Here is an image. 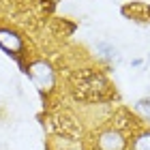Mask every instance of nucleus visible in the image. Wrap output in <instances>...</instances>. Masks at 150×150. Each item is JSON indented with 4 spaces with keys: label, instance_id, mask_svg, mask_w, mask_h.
<instances>
[{
    "label": "nucleus",
    "instance_id": "1",
    "mask_svg": "<svg viewBox=\"0 0 150 150\" xmlns=\"http://www.w3.org/2000/svg\"><path fill=\"white\" fill-rule=\"evenodd\" d=\"M30 77L35 79V84L41 90H50L54 86V71L47 62H35L30 67Z\"/></svg>",
    "mask_w": 150,
    "mask_h": 150
},
{
    "label": "nucleus",
    "instance_id": "2",
    "mask_svg": "<svg viewBox=\"0 0 150 150\" xmlns=\"http://www.w3.org/2000/svg\"><path fill=\"white\" fill-rule=\"evenodd\" d=\"M97 150H125V137L120 135V131L107 129V131L99 133Z\"/></svg>",
    "mask_w": 150,
    "mask_h": 150
},
{
    "label": "nucleus",
    "instance_id": "3",
    "mask_svg": "<svg viewBox=\"0 0 150 150\" xmlns=\"http://www.w3.org/2000/svg\"><path fill=\"white\" fill-rule=\"evenodd\" d=\"M0 47H2L4 52H9V54H15V52L22 50V41H19V37L15 32L0 30Z\"/></svg>",
    "mask_w": 150,
    "mask_h": 150
},
{
    "label": "nucleus",
    "instance_id": "4",
    "mask_svg": "<svg viewBox=\"0 0 150 150\" xmlns=\"http://www.w3.org/2000/svg\"><path fill=\"white\" fill-rule=\"evenodd\" d=\"M97 52H101V56L107 58V60H112V62H118V60H120L118 50H116L114 45H110L107 41H101V43H97Z\"/></svg>",
    "mask_w": 150,
    "mask_h": 150
},
{
    "label": "nucleus",
    "instance_id": "5",
    "mask_svg": "<svg viewBox=\"0 0 150 150\" xmlns=\"http://www.w3.org/2000/svg\"><path fill=\"white\" fill-rule=\"evenodd\" d=\"M133 150H150V131H142L133 139Z\"/></svg>",
    "mask_w": 150,
    "mask_h": 150
},
{
    "label": "nucleus",
    "instance_id": "6",
    "mask_svg": "<svg viewBox=\"0 0 150 150\" xmlns=\"http://www.w3.org/2000/svg\"><path fill=\"white\" fill-rule=\"evenodd\" d=\"M137 107L150 116V97H148V99H139V101H137Z\"/></svg>",
    "mask_w": 150,
    "mask_h": 150
}]
</instances>
